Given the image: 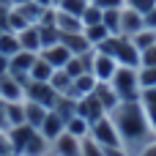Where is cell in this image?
<instances>
[{"label": "cell", "instance_id": "6da1fadb", "mask_svg": "<svg viewBox=\"0 0 156 156\" xmlns=\"http://www.w3.org/2000/svg\"><path fill=\"white\" fill-rule=\"evenodd\" d=\"M110 118H112V123H115V129H118V134H121V143H123V148L132 154V151H143L151 140H154V129H151V123H148V115H145V107H143V101L137 99V101H121L115 110H110L107 112Z\"/></svg>", "mask_w": 156, "mask_h": 156}, {"label": "cell", "instance_id": "7a4b0ae2", "mask_svg": "<svg viewBox=\"0 0 156 156\" xmlns=\"http://www.w3.org/2000/svg\"><path fill=\"white\" fill-rule=\"evenodd\" d=\"M110 85L115 88V93L121 96V101H137V99H140L137 69H132V66H118V71L112 74Z\"/></svg>", "mask_w": 156, "mask_h": 156}, {"label": "cell", "instance_id": "3957f363", "mask_svg": "<svg viewBox=\"0 0 156 156\" xmlns=\"http://www.w3.org/2000/svg\"><path fill=\"white\" fill-rule=\"evenodd\" d=\"M58 90L49 85V82H36V80H30L27 85H25V99H30V101H36V104H44L47 110H52L55 104H58Z\"/></svg>", "mask_w": 156, "mask_h": 156}, {"label": "cell", "instance_id": "277c9868", "mask_svg": "<svg viewBox=\"0 0 156 156\" xmlns=\"http://www.w3.org/2000/svg\"><path fill=\"white\" fill-rule=\"evenodd\" d=\"M90 137H93L99 145H104V148H110V145H123V143H121V134H118V129H115V123H112L110 115H104V118H99L96 123H90Z\"/></svg>", "mask_w": 156, "mask_h": 156}, {"label": "cell", "instance_id": "5b68a950", "mask_svg": "<svg viewBox=\"0 0 156 156\" xmlns=\"http://www.w3.org/2000/svg\"><path fill=\"white\" fill-rule=\"evenodd\" d=\"M77 115H82L88 123H96L99 118L107 115V110H104V104L99 101L96 93H85V96L77 99Z\"/></svg>", "mask_w": 156, "mask_h": 156}, {"label": "cell", "instance_id": "8992f818", "mask_svg": "<svg viewBox=\"0 0 156 156\" xmlns=\"http://www.w3.org/2000/svg\"><path fill=\"white\" fill-rule=\"evenodd\" d=\"M115 71H118V60H115L112 55H104V52L96 49V55H93V66H90V74H93L99 82H110Z\"/></svg>", "mask_w": 156, "mask_h": 156}, {"label": "cell", "instance_id": "52a82bcc", "mask_svg": "<svg viewBox=\"0 0 156 156\" xmlns=\"http://www.w3.org/2000/svg\"><path fill=\"white\" fill-rule=\"evenodd\" d=\"M25 99V85L8 71L0 74V101H22Z\"/></svg>", "mask_w": 156, "mask_h": 156}, {"label": "cell", "instance_id": "ba28073f", "mask_svg": "<svg viewBox=\"0 0 156 156\" xmlns=\"http://www.w3.org/2000/svg\"><path fill=\"white\" fill-rule=\"evenodd\" d=\"M143 27H145V16L123 3V8H121V36H134Z\"/></svg>", "mask_w": 156, "mask_h": 156}, {"label": "cell", "instance_id": "9c48e42d", "mask_svg": "<svg viewBox=\"0 0 156 156\" xmlns=\"http://www.w3.org/2000/svg\"><path fill=\"white\" fill-rule=\"evenodd\" d=\"M52 151H55V156H82V140L63 132L58 140H52Z\"/></svg>", "mask_w": 156, "mask_h": 156}, {"label": "cell", "instance_id": "30bf717a", "mask_svg": "<svg viewBox=\"0 0 156 156\" xmlns=\"http://www.w3.org/2000/svg\"><path fill=\"white\" fill-rule=\"evenodd\" d=\"M52 69H63L66 63H69V58H71V52H69V47L60 41V44H52V47H44L41 52H38Z\"/></svg>", "mask_w": 156, "mask_h": 156}, {"label": "cell", "instance_id": "8fae6325", "mask_svg": "<svg viewBox=\"0 0 156 156\" xmlns=\"http://www.w3.org/2000/svg\"><path fill=\"white\" fill-rule=\"evenodd\" d=\"M38 132H41V134L52 143V140H58V137L66 132V121H63L55 110H49V112H47V118H44V123L38 126Z\"/></svg>", "mask_w": 156, "mask_h": 156}, {"label": "cell", "instance_id": "7c38bea8", "mask_svg": "<svg viewBox=\"0 0 156 156\" xmlns=\"http://www.w3.org/2000/svg\"><path fill=\"white\" fill-rule=\"evenodd\" d=\"M19 36V44H22V49H27V52H41V30H38V25H27L25 30H19L16 33Z\"/></svg>", "mask_w": 156, "mask_h": 156}, {"label": "cell", "instance_id": "4fadbf2b", "mask_svg": "<svg viewBox=\"0 0 156 156\" xmlns=\"http://www.w3.org/2000/svg\"><path fill=\"white\" fill-rule=\"evenodd\" d=\"M63 44L69 47V52H71V55H85V52L96 49V47L88 41L85 30H82V33H66V36H63Z\"/></svg>", "mask_w": 156, "mask_h": 156}, {"label": "cell", "instance_id": "5bb4252c", "mask_svg": "<svg viewBox=\"0 0 156 156\" xmlns=\"http://www.w3.org/2000/svg\"><path fill=\"white\" fill-rule=\"evenodd\" d=\"M47 107L44 104H36V101H30V99H25V123H30L33 129H38L41 123H44V118H47Z\"/></svg>", "mask_w": 156, "mask_h": 156}, {"label": "cell", "instance_id": "9a60e30c", "mask_svg": "<svg viewBox=\"0 0 156 156\" xmlns=\"http://www.w3.org/2000/svg\"><path fill=\"white\" fill-rule=\"evenodd\" d=\"M19 49H22V44H19V36H16L14 30H3V33H0V55H5V58H14Z\"/></svg>", "mask_w": 156, "mask_h": 156}, {"label": "cell", "instance_id": "2e32d148", "mask_svg": "<svg viewBox=\"0 0 156 156\" xmlns=\"http://www.w3.org/2000/svg\"><path fill=\"white\" fill-rule=\"evenodd\" d=\"M49 85H52L60 96H69V90H71L74 80L66 74V69H55V71H52V77H49Z\"/></svg>", "mask_w": 156, "mask_h": 156}, {"label": "cell", "instance_id": "e0dca14e", "mask_svg": "<svg viewBox=\"0 0 156 156\" xmlns=\"http://www.w3.org/2000/svg\"><path fill=\"white\" fill-rule=\"evenodd\" d=\"M52 71H55V69H52V66L38 55V58H36V63L30 66V80H36V82H49Z\"/></svg>", "mask_w": 156, "mask_h": 156}, {"label": "cell", "instance_id": "ac0fdd59", "mask_svg": "<svg viewBox=\"0 0 156 156\" xmlns=\"http://www.w3.org/2000/svg\"><path fill=\"white\" fill-rule=\"evenodd\" d=\"M66 132L82 140V137H88V134H90V123H88L82 115H74V118H69V121H66Z\"/></svg>", "mask_w": 156, "mask_h": 156}, {"label": "cell", "instance_id": "d6986e66", "mask_svg": "<svg viewBox=\"0 0 156 156\" xmlns=\"http://www.w3.org/2000/svg\"><path fill=\"white\" fill-rule=\"evenodd\" d=\"M123 8V5H121ZM121 8H107L104 14H101V25L115 36V33H121Z\"/></svg>", "mask_w": 156, "mask_h": 156}, {"label": "cell", "instance_id": "ffe728a7", "mask_svg": "<svg viewBox=\"0 0 156 156\" xmlns=\"http://www.w3.org/2000/svg\"><path fill=\"white\" fill-rule=\"evenodd\" d=\"M132 41H134V47L143 52V49H148L151 44H156V30H151V27H143V30H137L134 36H129Z\"/></svg>", "mask_w": 156, "mask_h": 156}, {"label": "cell", "instance_id": "44dd1931", "mask_svg": "<svg viewBox=\"0 0 156 156\" xmlns=\"http://www.w3.org/2000/svg\"><path fill=\"white\" fill-rule=\"evenodd\" d=\"M30 22H27V16L16 8V5H11L8 8V30H14V33H19V30H25Z\"/></svg>", "mask_w": 156, "mask_h": 156}, {"label": "cell", "instance_id": "7402d4cb", "mask_svg": "<svg viewBox=\"0 0 156 156\" xmlns=\"http://www.w3.org/2000/svg\"><path fill=\"white\" fill-rule=\"evenodd\" d=\"M137 82L143 88H156V66H140L137 69Z\"/></svg>", "mask_w": 156, "mask_h": 156}, {"label": "cell", "instance_id": "603a6c76", "mask_svg": "<svg viewBox=\"0 0 156 156\" xmlns=\"http://www.w3.org/2000/svg\"><path fill=\"white\" fill-rule=\"evenodd\" d=\"M85 36H88V41H90L93 47H99V44H101V41L110 36V30H107V27L99 22V25H88V27H85Z\"/></svg>", "mask_w": 156, "mask_h": 156}, {"label": "cell", "instance_id": "cb8c5ba5", "mask_svg": "<svg viewBox=\"0 0 156 156\" xmlns=\"http://www.w3.org/2000/svg\"><path fill=\"white\" fill-rule=\"evenodd\" d=\"M88 3H90V0H60L55 8H60V11H66V14H71V16H82V11H85Z\"/></svg>", "mask_w": 156, "mask_h": 156}, {"label": "cell", "instance_id": "d4e9b609", "mask_svg": "<svg viewBox=\"0 0 156 156\" xmlns=\"http://www.w3.org/2000/svg\"><path fill=\"white\" fill-rule=\"evenodd\" d=\"M101 14H104V11H101L99 5H93V3H88L80 19H82V25L88 27V25H99V22H101Z\"/></svg>", "mask_w": 156, "mask_h": 156}, {"label": "cell", "instance_id": "484cf974", "mask_svg": "<svg viewBox=\"0 0 156 156\" xmlns=\"http://www.w3.org/2000/svg\"><path fill=\"white\" fill-rule=\"evenodd\" d=\"M82 156H104V145H99L88 134V137H82Z\"/></svg>", "mask_w": 156, "mask_h": 156}, {"label": "cell", "instance_id": "4316f807", "mask_svg": "<svg viewBox=\"0 0 156 156\" xmlns=\"http://www.w3.org/2000/svg\"><path fill=\"white\" fill-rule=\"evenodd\" d=\"M126 5L134 8V11H140V14H145V11L156 8V0H126Z\"/></svg>", "mask_w": 156, "mask_h": 156}, {"label": "cell", "instance_id": "83f0119b", "mask_svg": "<svg viewBox=\"0 0 156 156\" xmlns=\"http://www.w3.org/2000/svg\"><path fill=\"white\" fill-rule=\"evenodd\" d=\"M140 66H156V44L140 52Z\"/></svg>", "mask_w": 156, "mask_h": 156}, {"label": "cell", "instance_id": "f1b7e54d", "mask_svg": "<svg viewBox=\"0 0 156 156\" xmlns=\"http://www.w3.org/2000/svg\"><path fill=\"white\" fill-rule=\"evenodd\" d=\"M140 101H143V107H156V88H143Z\"/></svg>", "mask_w": 156, "mask_h": 156}, {"label": "cell", "instance_id": "f546056e", "mask_svg": "<svg viewBox=\"0 0 156 156\" xmlns=\"http://www.w3.org/2000/svg\"><path fill=\"white\" fill-rule=\"evenodd\" d=\"M90 3H93V5H99L101 11H107V8H121L126 0H90Z\"/></svg>", "mask_w": 156, "mask_h": 156}, {"label": "cell", "instance_id": "4dcf8cb0", "mask_svg": "<svg viewBox=\"0 0 156 156\" xmlns=\"http://www.w3.org/2000/svg\"><path fill=\"white\" fill-rule=\"evenodd\" d=\"M143 16H145V27H151V30H156V8H151V11H145Z\"/></svg>", "mask_w": 156, "mask_h": 156}, {"label": "cell", "instance_id": "1f68e13d", "mask_svg": "<svg viewBox=\"0 0 156 156\" xmlns=\"http://www.w3.org/2000/svg\"><path fill=\"white\" fill-rule=\"evenodd\" d=\"M145 115H148V123H151V129L156 134V107H145Z\"/></svg>", "mask_w": 156, "mask_h": 156}, {"label": "cell", "instance_id": "d6a6232c", "mask_svg": "<svg viewBox=\"0 0 156 156\" xmlns=\"http://www.w3.org/2000/svg\"><path fill=\"white\" fill-rule=\"evenodd\" d=\"M8 66H11V58L0 55V74H8Z\"/></svg>", "mask_w": 156, "mask_h": 156}, {"label": "cell", "instance_id": "836d02e7", "mask_svg": "<svg viewBox=\"0 0 156 156\" xmlns=\"http://www.w3.org/2000/svg\"><path fill=\"white\" fill-rule=\"evenodd\" d=\"M0 5H11V0H0Z\"/></svg>", "mask_w": 156, "mask_h": 156}]
</instances>
